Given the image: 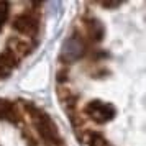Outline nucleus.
Returning a JSON list of instances; mask_svg holds the SVG:
<instances>
[{
  "label": "nucleus",
  "instance_id": "obj_4",
  "mask_svg": "<svg viewBox=\"0 0 146 146\" xmlns=\"http://www.w3.org/2000/svg\"><path fill=\"white\" fill-rule=\"evenodd\" d=\"M12 28L23 38L35 40L40 33V18L33 12L18 13L12 21Z\"/></svg>",
  "mask_w": 146,
  "mask_h": 146
},
{
  "label": "nucleus",
  "instance_id": "obj_10",
  "mask_svg": "<svg viewBox=\"0 0 146 146\" xmlns=\"http://www.w3.org/2000/svg\"><path fill=\"white\" fill-rule=\"evenodd\" d=\"M8 7L10 5L7 2H0V31L3 30V25L8 20Z\"/></svg>",
  "mask_w": 146,
  "mask_h": 146
},
{
  "label": "nucleus",
  "instance_id": "obj_8",
  "mask_svg": "<svg viewBox=\"0 0 146 146\" xmlns=\"http://www.w3.org/2000/svg\"><path fill=\"white\" fill-rule=\"evenodd\" d=\"M18 62H20V59L10 51H7V49L3 53H0V79L10 76L12 71L18 66Z\"/></svg>",
  "mask_w": 146,
  "mask_h": 146
},
{
  "label": "nucleus",
  "instance_id": "obj_7",
  "mask_svg": "<svg viewBox=\"0 0 146 146\" xmlns=\"http://www.w3.org/2000/svg\"><path fill=\"white\" fill-rule=\"evenodd\" d=\"M82 28H84V38L90 43H100L105 36V28L102 25V21L94 18V17H87L82 20Z\"/></svg>",
  "mask_w": 146,
  "mask_h": 146
},
{
  "label": "nucleus",
  "instance_id": "obj_12",
  "mask_svg": "<svg viewBox=\"0 0 146 146\" xmlns=\"http://www.w3.org/2000/svg\"><path fill=\"white\" fill-rule=\"evenodd\" d=\"M100 5L104 8H118L121 5V2H102Z\"/></svg>",
  "mask_w": 146,
  "mask_h": 146
},
{
  "label": "nucleus",
  "instance_id": "obj_3",
  "mask_svg": "<svg viewBox=\"0 0 146 146\" xmlns=\"http://www.w3.org/2000/svg\"><path fill=\"white\" fill-rule=\"evenodd\" d=\"M82 113L92 121L99 123V125H104V123H108L117 115V108L112 104H107V102H102V100H90L89 104L84 105Z\"/></svg>",
  "mask_w": 146,
  "mask_h": 146
},
{
  "label": "nucleus",
  "instance_id": "obj_5",
  "mask_svg": "<svg viewBox=\"0 0 146 146\" xmlns=\"http://www.w3.org/2000/svg\"><path fill=\"white\" fill-rule=\"evenodd\" d=\"M36 46V43L30 38H23V36H8L7 40V51L15 54L18 59H25L28 54L31 53Z\"/></svg>",
  "mask_w": 146,
  "mask_h": 146
},
{
  "label": "nucleus",
  "instance_id": "obj_6",
  "mask_svg": "<svg viewBox=\"0 0 146 146\" xmlns=\"http://www.w3.org/2000/svg\"><path fill=\"white\" fill-rule=\"evenodd\" d=\"M0 120L8 121L12 125H21L23 121V113L20 105L8 99H0Z\"/></svg>",
  "mask_w": 146,
  "mask_h": 146
},
{
  "label": "nucleus",
  "instance_id": "obj_11",
  "mask_svg": "<svg viewBox=\"0 0 146 146\" xmlns=\"http://www.w3.org/2000/svg\"><path fill=\"white\" fill-rule=\"evenodd\" d=\"M56 80H58L59 86H64V82L69 80V71H67L66 67H62V69H59V71L56 72Z\"/></svg>",
  "mask_w": 146,
  "mask_h": 146
},
{
  "label": "nucleus",
  "instance_id": "obj_1",
  "mask_svg": "<svg viewBox=\"0 0 146 146\" xmlns=\"http://www.w3.org/2000/svg\"><path fill=\"white\" fill-rule=\"evenodd\" d=\"M30 120H31V123H33L35 130L38 133V136L41 138V141H44L49 146H62L64 145V139H62V136L58 131L56 123L41 108Z\"/></svg>",
  "mask_w": 146,
  "mask_h": 146
},
{
  "label": "nucleus",
  "instance_id": "obj_9",
  "mask_svg": "<svg viewBox=\"0 0 146 146\" xmlns=\"http://www.w3.org/2000/svg\"><path fill=\"white\" fill-rule=\"evenodd\" d=\"M87 145L89 146H112L100 131H92L90 133V136H89V139H87Z\"/></svg>",
  "mask_w": 146,
  "mask_h": 146
},
{
  "label": "nucleus",
  "instance_id": "obj_2",
  "mask_svg": "<svg viewBox=\"0 0 146 146\" xmlns=\"http://www.w3.org/2000/svg\"><path fill=\"white\" fill-rule=\"evenodd\" d=\"M87 44H89V41L84 38L82 31L74 30L72 35H69L64 40L62 46H61V54H59L61 62L71 64V62L79 61L87 53Z\"/></svg>",
  "mask_w": 146,
  "mask_h": 146
}]
</instances>
